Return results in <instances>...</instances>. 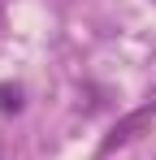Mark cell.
<instances>
[{
  "label": "cell",
  "instance_id": "6da1fadb",
  "mask_svg": "<svg viewBox=\"0 0 156 160\" xmlns=\"http://www.w3.org/2000/svg\"><path fill=\"white\" fill-rule=\"evenodd\" d=\"M152 121H156V104H143V108H134V112H126L113 130L104 134V143H100V156H113V152H122V147H130L139 134H148L152 130Z\"/></svg>",
  "mask_w": 156,
  "mask_h": 160
},
{
  "label": "cell",
  "instance_id": "7a4b0ae2",
  "mask_svg": "<svg viewBox=\"0 0 156 160\" xmlns=\"http://www.w3.org/2000/svg\"><path fill=\"white\" fill-rule=\"evenodd\" d=\"M22 108V87L18 82H0V112H18Z\"/></svg>",
  "mask_w": 156,
  "mask_h": 160
}]
</instances>
